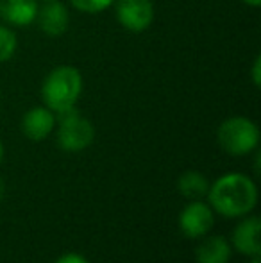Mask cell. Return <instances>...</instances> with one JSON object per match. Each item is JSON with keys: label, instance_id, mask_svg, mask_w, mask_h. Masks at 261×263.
Here are the masks:
<instances>
[{"label": "cell", "instance_id": "1", "mask_svg": "<svg viewBox=\"0 0 261 263\" xmlns=\"http://www.w3.org/2000/svg\"><path fill=\"white\" fill-rule=\"evenodd\" d=\"M209 206L226 218H238L249 215L258 204L256 183L245 174H224L208 190Z\"/></svg>", "mask_w": 261, "mask_h": 263}, {"label": "cell", "instance_id": "2", "mask_svg": "<svg viewBox=\"0 0 261 263\" xmlns=\"http://www.w3.org/2000/svg\"><path fill=\"white\" fill-rule=\"evenodd\" d=\"M81 93H83V76L75 66H56L43 79L42 99L45 106L57 115L75 107Z\"/></svg>", "mask_w": 261, "mask_h": 263}, {"label": "cell", "instance_id": "3", "mask_svg": "<svg viewBox=\"0 0 261 263\" xmlns=\"http://www.w3.org/2000/svg\"><path fill=\"white\" fill-rule=\"evenodd\" d=\"M218 145L231 156H247L258 149L259 129L247 117H231L216 131Z\"/></svg>", "mask_w": 261, "mask_h": 263}, {"label": "cell", "instance_id": "4", "mask_svg": "<svg viewBox=\"0 0 261 263\" xmlns=\"http://www.w3.org/2000/svg\"><path fill=\"white\" fill-rule=\"evenodd\" d=\"M57 145L66 153H81L95 140V127L75 107L57 115Z\"/></svg>", "mask_w": 261, "mask_h": 263}, {"label": "cell", "instance_id": "5", "mask_svg": "<svg viewBox=\"0 0 261 263\" xmlns=\"http://www.w3.org/2000/svg\"><path fill=\"white\" fill-rule=\"evenodd\" d=\"M115 14L124 29L143 32L154 20L152 0H115Z\"/></svg>", "mask_w": 261, "mask_h": 263}, {"label": "cell", "instance_id": "6", "mask_svg": "<svg viewBox=\"0 0 261 263\" xmlns=\"http://www.w3.org/2000/svg\"><path fill=\"white\" fill-rule=\"evenodd\" d=\"M215 224V211L202 201H192L179 215V229L186 238H202Z\"/></svg>", "mask_w": 261, "mask_h": 263}, {"label": "cell", "instance_id": "7", "mask_svg": "<svg viewBox=\"0 0 261 263\" xmlns=\"http://www.w3.org/2000/svg\"><path fill=\"white\" fill-rule=\"evenodd\" d=\"M47 36H61L66 32L70 24V14L65 4L59 0H45L42 6H38L36 20Z\"/></svg>", "mask_w": 261, "mask_h": 263}, {"label": "cell", "instance_id": "8", "mask_svg": "<svg viewBox=\"0 0 261 263\" xmlns=\"http://www.w3.org/2000/svg\"><path fill=\"white\" fill-rule=\"evenodd\" d=\"M259 217H247L238 222L233 229V247L244 256H259L261 242H259Z\"/></svg>", "mask_w": 261, "mask_h": 263}, {"label": "cell", "instance_id": "9", "mask_svg": "<svg viewBox=\"0 0 261 263\" xmlns=\"http://www.w3.org/2000/svg\"><path fill=\"white\" fill-rule=\"evenodd\" d=\"M56 127V113L47 106H38L29 109L22 118V131L32 142L45 140Z\"/></svg>", "mask_w": 261, "mask_h": 263}, {"label": "cell", "instance_id": "10", "mask_svg": "<svg viewBox=\"0 0 261 263\" xmlns=\"http://www.w3.org/2000/svg\"><path fill=\"white\" fill-rule=\"evenodd\" d=\"M38 0H0V18L9 25L25 27L36 20Z\"/></svg>", "mask_w": 261, "mask_h": 263}, {"label": "cell", "instance_id": "11", "mask_svg": "<svg viewBox=\"0 0 261 263\" xmlns=\"http://www.w3.org/2000/svg\"><path fill=\"white\" fill-rule=\"evenodd\" d=\"M233 246L227 238L216 235L209 236L197 247V263H229Z\"/></svg>", "mask_w": 261, "mask_h": 263}, {"label": "cell", "instance_id": "12", "mask_svg": "<svg viewBox=\"0 0 261 263\" xmlns=\"http://www.w3.org/2000/svg\"><path fill=\"white\" fill-rule=\"evenodd\" d=\"M177 190L181 192L183 197L188 201H200L204 195H208L209 181L204 174L197 170H186L177 181Z\"/></svg>", "mask_w": 261, "mask_h": 263}, {"label": "cell", "instance_id": "13", "mask_svg": "<svg viewBox=\"0 0 261 263\" xmlns=\"http://www.w3.org/2000/svg\"><path fill=\"white\" fill-rule=\"evenodd\" d=\"M18 40L16 34L6 25H0V63L9 61L16 52Z\"/></svg>", "mask_w": 261, "mask_h": 263}, {"label": "cell", "instance_id": "14", "mask_svg": "<svg viewBox=\"0 0 261 263\" xmlns=\"http://www.w3.org/2000/svg\"><path fill=\"white\" fill-rule=\"evenodd\" d=\"M70 2L81 13H101L109 6H113L115 0H70Z\"/></svg>", "mask_w": 261, "mask_h": 263}, {"label": "cell", "instance_id": "15", "mask_svg": "<svg viewBox=\"0 0 261 263\" xmlns=\"http://www.w3.org/2000/svg\"><path fill=\"white\" fill-rule=\"evenodd\" d=\"M54 263H90L83 254L79 253H66L63 256H59Z\"/></svg>", "mask_w": 261, "mask_h": 263}, {"label": "cell", "instance_id": "16", "mask_svg": "<svg viewBox=\"0 0 261 263\" xmlns=\"http://www.w3.org/2000/svg\"><path fill=\"white\" fill-rule=\"evenodd\" d=\"M252 83H254V86H259L261 84V58L258 55L254 61V65H252Z\"/></svg>", "mask_w": 261, "mask_h": 263}, {"label": "cell", "instance_id": "17", "mask_svg": "<svg viewBox=\"0 0 261 263\" xmlns=\"http://www.w3.org/2000/svg\"><path fill=\"white\" fill-rule=\"evenodd\" d=\"M242 2H245L247 6H252V7H259L261 6V0H242Z\"/></svg>", "mask_w": 261, "mask_h": 263}, {"label": "cell", "instance_id": "18", "mask_svg": "<svg viewBox=\"0 0 261 263\" xmlns=\"http://www.w3.org/2000/svg\"><path fill=\"white\" fill-rule=\"evenodd\" d=\"M4 159V145H2V140H0V163Z\"/></svg>", "mask_w": 261, "mask_h": 263}, {"label": "cell", "instance_id": "19", "mask_svg": "<svg viewBox=\"0 0 261 263\" xmlns=\"http://www.w3.org/2000/svg\"><path fill=\"white\" fill-rule=\"evenodd\" d=\"M4 192H6V186H4L2 179H0V197H2V195H4Z\"/></svg>", "mask_w": 261, "mask_h": 263}, {"label": "cell", "instance_id": "20", "mask_svg": "<svg viewBox=\"0 0 261 263\" xmlns=\"http://www.w3.org/2000/svg\"><path fill=\"white\" fill-rule=\"evenodd\" d=\"M251 263H261V260H259V256H252V260H251Z\"/></svg>", "mask_w": 261, "mask_h": 263}, {"label": "cell", "instance_id": "21", "mask_svg": "<svg viewBox=\"0 0 261 263\" xmlns=\"http://www.w3.org/2000/svg\"><path fill=\"white\" fill-rule=\"evenodd\" d=\"M42 2H45V0H42Z\"/></svg>", "mask_w": 261, "mask_h": 263}]
</instances>
